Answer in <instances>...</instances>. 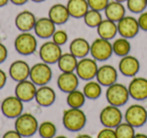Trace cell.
I'll return each instance as SVG.
<instances>
[{
	"instance_id": "obj_12",
	"label": "cell",
	"mask_w": 147,
	"mask_h": 138,
	"mask_svg": "<svg viewBox=\"0 0 147 138\" xmlns=\"http://www.w3.org/2000/svg\"><path fill=\"white\" fill-rule=\"evenodd\" d=\"M117 28L121 37L124 39H132L138 33L140 27L138 24V20H136L134 17L124 16L121 20L118 21Z\"/></svg>"
},
{
	"instance_id": "obj_13",
	"label": "cell",
	"mask_w": 147,
	"mask_h": 138,
	"mask_svg": "<svg viewBox=\"0 0 147 138\" xmlns=\"http://www.w3.org/2000/svg\"><path fill=\"white\" fill-rule=\"evenodd\" d=\"M129 95L137 101L147 99V79L141 77L134 78L128 87Z\"/></svg>"
},
{
	"instance_id": "obj_7",
	"label": "cell",
	"mask_w": 147,
	"mask_h": 138,
	"mask_svg": "<svg viewBox=\"0 0 147 138\" xmlns=\"http://www.w3.org/2000/svg\"><path fill=\"white\" fill-rule=\"evenodd\" d=\"M90 53L96 61H107L113 53V47L108 39H98L91 45Z\"/></svg>"
},
{
	"instance_id": "obj_4",
	"label": "cell",
	"mask_w": 147,
	"mask_h": 138,
	"mask_svg": "<svg viewBox=\"0 0 147 138\" xmlns=\"http://www.w3.org/2000/svg\"><path fill=\"white\" fill-rule=\"evenodd\" d=\"M125 120L133 127H141L147 121V110L139 104L131 105L125 113Z\"/></svg>"
},
{
	"instance_id": "obj_26",
	"label": "cell",
	"mask_w": 147,
	"mask_h": 138,
	"mask_svg": "<svg viewBox=\"0 0 147 138\" xmlns=\"http://www.w3.org/2000/svg\"><path fill=\"white\" fill-rule=\"evenodd\" d=\"M98 34L100 35L101 39H111L116 35L118 32V28L114 21L110 19H105L102 20V22L98 25Z\"/></svg>"
},
{
	"instance_id": "obj_38",
	"label": "cell",
	"mask_w": 147,
	"mask_h": 138,
	"mask_svg": "<svg viewBox=\"0 0 147 138\" xmlns=\"http://www.w3.org/2000/svg\"><path fill=\"white\" fill-rule=\"evenodd\" d=\"M138 24L142 30L147 31V12H143L138 18Z\"/></svg>"
},
{
	"instance_id": "obj_23",
	"label": "cell",
	"mask_w": 147,
	"mask_h": 138,
	"mask_svg": "<svg viewBox=\"0 0 147 138\" xmlns=\"http://www.w3.org/2000/svg\"><path fill=\"white\" fill-rule=\"evenodd\" d=\"M67 8L71 16L75 18L84 17L89 10V4L87 0H69Z\"/></svg>"
},
{
	"instance_id": "obj_46",
	"label": "cell",
	"mask_w": 147,
	"mask_h": 138,
	"mask_svg": "<svg viewBox=\"0 0 147 138\" xmlns=\"http://www.w3.org/2000/svg\"><path fill=\"white\" fill-rule=\"evenodd\" d=\"M53 138H67V137H65V136L61 135V136H57V137H53Z\"/></svg>"
},
{
	"instance_id": "obj_22",
	"label": "cell",
	"mask_w": 147,
	"mask_h": 138,
	"mask_svg": "<svg viewBox=\"0 0 147 138\" xmlns=\"http://www.w3.org/2000/svg\"><path fill=\"white\" fill-rule=\"evenodd\" d=\"M71 16L67 10V6L63 4H55L51 6L49 11V18L53 21L55 24H63L65 23Z\"/></svg>"
},
{
	"instance_id": "obj_34",
	"label": "cell",
	"mask_w": 147,
	"mask_h": 138,
	"mask_svg": "<svg viewBox=\"0 0 147 138\" xmlns=\"http://www.w3.org/2000/svg\"><path fill=\"white\" fill-rule=\"evenodd\" d=\"M127 6L131 12L140 13L147 7V0H127Z\"/></svg>"
},
{
	"instance_id": "obj_11",
	"label": "cell",
	"mask_w": 147,
	"mask_h": 138,
	"mask_svg": "<svg viewBox=\"0 0 147 138\" xmlns=\"http://www.w3.org/2000/svg\"><path fill=\"white\" fill-rule=\"evenodd\" d=\"M98 69V65H97L95 60L84 57L80 62H78L76 71L77 75L80 77V79L89 81V80H92L96 77Z\"/></svg>"
},
{
	"instance_id": "obj_15",
	"label": "cell",
	"mask_w": 147,
	"mask_h": 138,
	"mask_svg": "<svg viewBox=\"0 0 147 138\" xmlns=\"http://www.w3.org/2000/svg\"><path fill=\"white\" fill-rule=\"evenodd\" d=\"M96 78L100 85L109 87V86L116 83L118 74H117V71L114 67L110 65H104L98 69Z\"/></svg>"
},
{
	"instance_id": "obj_6",
	"label": "cell",
	"mask_w": 147,
	"mask_h": 138,
	"mask_svg": "<svg viewBox=\"0 0 147 138\" xmlns=\"http://www.w3.org/2000/svg\"><path fill=\"white\" fill-rule=\"evenodd\" d=\"M122 112L117 106L109 105L100 113V121L105 127L116 128L122 122Z\"/></svg>"
},
{
	"instance_id": "obj_31",
	"label": "cell",
	"mask_w": 147,
	"mask_h": 138,
	"mask_svg": "<svg viewBox=\"0 0 147 138\" xmlns=\"http://www.w3.org/2000/svg\"><path fill=\"white\" fill-rule=\"evenodd\" d=\"M115 132H116L117 138H133L135 134H136L134 127L129 123H127V122H125V123L121 122L115 128Z\"/></svg>"
},
{
	"instance_id": "obj_2",
	"label": "cell",
	"mask_w": 147,
	"mask_h": 138,
	"mask_svg": "<svg viewBox=\"0 0 147 138\" xmlns=\"http://www.w3.org/2000/svg\"><path fill=\"white\" fill-rule=\"evenodd\" d=\"M15 130L23 137L32 136L38 130V123L36 118L29 113L21 114L16 118Z\"/></svg>"
},
{
	"instance_id": "obj_8",
	"label": "cell",
	"mask_w": 147,
	"mask_h": 138,
	"mask_svg": "<svg viewBox=\"0 0 147 138\" xmlns=\"http://www.w3.org/2000/svg\"><path fill=\"white\" fill-rule=\"evenodd\" d=\"M51 70L49 65L45 63L35 64L33 67H31L29 78L31 82L38 86H45L51 81Z\"/></svg>"
},
{
	"instance_id": "obj_33",
	"label": "cell",
	"mask_w": 147,
	"mask_h": 138,
	"mask_svg": "<svg viewBox=\"0 0 147 138\" xmlns=\"http://www.w3.org/2000/svg\"><path fill=\"white\" fill-rule=\"evenodd\" d=\"M84 18L86 24L90 27H96L102 22V15H101V13L98 10H94V9L88 10V12L85 14Z\"/></svg>"
},
{
	"instance_id": "obj_42",
	"label": "cell",
	"mask_w": 147,
	"mask_h": 138,
	"mask_svg": "<svg viewBox=\"0 0 147 138\" xmlns=\"http://www.w3.org/2000/svg\"><path fill=\"white\" fill-rule=\"evenodd\" d=\"M10 1L13 4H16V5H22L27 2V0H10Z\"/></svg>"
},
{
	"instance_id": "obj_48",
	"label": "cell",
	"mask_w": 147,
	"mask_h": 138,
	"mask_svg": "<svg viewBox=\"0 0 147 138\" xmlns=\"http://www.w3.org/2000/svg\"><path fill=\"white\" fill-rule=\"evenodd\" d=\"M115 1H118V2H124V1H127V0H115Z\"/></svg>"
},
{
	"instance_id": "obj_32",
	"label": "cell",
	"mask_w": 147,
	"mask_h": 138,
	"mask_svg": "<svg viewBox=\"0 0 147 138\" xmlns=\"http://www.w3.org/2000/svg\"><path fill=\"white\" fill-rule=\"evenodd\" d=\"M37 131L41 138H53L57 133V128L53 122L45 121L38 126Z\"/></svg>"
},
{
	"instance_id": "obj_47",
	"label": "cell",
	"mask_w": 147,
	"mask_h": 138,
	"mask_svg": "<svg viewBox=\"0 0 147 138\" xmlns=\"http://www.w3.org/2000/svg\"><path fill=\"white\" fill-rule=\"evenodd\" d=\"M32 1H34V2H42L45 0H32Z\"/></svg>"
},
{
	"instance_id": "obj_45",
	"label": "cell",
	"mask_w": 147,
	"mask_h": 138,
	"mask_svg": "<svg viewBox=\"0 0 147 138\" xmlns=\"http://www.w3.org/2000/svg\"><path fill=\"white\" fill-rule=\"evenodd\" d=\"M7 2H8V0H0V7H2V6H4V5H6Z\"/></svg>"
},
{
	"instance_id": "obj_27",
	"label": "cell",
	"mask_w": 147,
	"mask_h": 138,
	"mask_svg": "<svg viewBox=\"0 0 147 138\" xmlns=\"http://www.w3.org/2000/svg\"><path fill=\"white\" fill-rule=\"evenodd\" d=\"M57 65H59V70L63 73H69V72H74L77 69L78 61H77V57L73 53H63L59 57Z\"/></svg>"
},
{
	"instance_id": "obj_36",
	"label": "cell",
	"mask_w": 147,
	"mask_h": 138,
	"mask_svg": "<svg viewBox=\"0 0 147 138\" xmlns=\"http://www.w3.org/2000/svg\"><path fill=\"white\" fill-rule=\"evenodd\" d=\"M67 34L63 30H55L53 34V41L59 45H63L67 43Z\"/></svg>"
},
{
	"instance_id": "obj_35",
	"label": "cell",
	"mask_w": 147,
	"mask_h": 138,
	"mask_svg": "<svg viewBox=\"0 0 147 138\" xmlns=\"http://www.w3.org/2000/svg\"><path fill=\"white\" fill-rule=\"evenodd\" d=\"M89 7H91L94 10H104L109 4V0H87Z\"/></svg>"
},
{
	"instance_id": "obj_19",
	"label": "cell",
	"mask_w": 147,
	"mask_h": 138,
	"mask_svg": "<svg viewBox=\"0 0 147 138\" xmlns=\"http://www.w3.org/2000/svg\"><path fill=\"white\" fill-rule=\"evenodd\" d=\"M34 31L37 37H39L40 39H49L53 37V34L55 33V24L49 18L42 17L35 22Z\"/></svg>"
},
{
	"instance_id": "obj_44",
	"label": "cell",
	"mask_w": 147,
	"mask_h": 138,
	"mask_svg": "<svg viewBox=\"0 0 147 138\" xmlns=\"http://www.w3.org/2000/svg\"><path fill=\"white\" fill-rule=\"evenodd\" d=\"M76 138H93V137L90 135H88V134H81V135L77 136Z\"/></svg>"
},
{
	"instance_id": "obj_30",
	"label": "cell",
	"mask_w": 147,
	"mask_h": 138,
	"mask_svg": "<svg viewBox=\"0 0 147 138\" xmlns=\"http://www.w3.org/2000/svg\"><path fill=\"white\" fill-rule=\"evenodd\" d=\"M102 93V88L98 82H89L84 87V94L88 99H97Z\"/></svg>"
},
{
	"instance_id": "obj_1",
	"label": "cell",
	"mask_w": 147,
	"mask_h": 138,
	"mask_svg": "<svg viewBox=\"0 0 147 138\" xmlns=\"http://www.w3.org/2000/svg\"><path fill=\"white\" fill-rule=\"evenodd\" d=\"M63 123L69 131L77 132L85 127L87 117L80 108H71L63 112Z\"/></svg>"
},
{
	"instance_id": "obj_20",
	"label": "cell",
	"mask_w": 147,
	"mask_h": 138,
	"mask_svg": "<svg viewBox=\"0 0 147 138\" xmlns=\"http://www.w3.org/2000/svg\"><path fill=\"white\" fill-rule=\"evenodd\" d=\"M35 22V16L29 11H22L15 18V25L22 32H27L34 28Z\"/></svg>"
},
{
	"instance_id": "obj_29",
	"label": "cell",
	"mask_w": 147,
	"mask_h": 138,
	"mask_svg": "<svg viewBox=\"0 0 147 138\" xmlns=\"http://www.w3.org/2000/svg\"><path fill=\"white\" fill-rule=\"evenodd\" d=\"M86 96L81 91L75 90V91L69 93L67 97V103L71 108H81L85 104Z\"/></svg>"
},
{
	"instance_id": "obj_21",
	"label": "cell",
	"mask_w": 147,
	"mask_h": 138,
	"mask_svg": "<svg viewBox=\"0 0 147 138\" xmlns=\"http://www.w3.org/2000/svg\"><path fill=\"white\" fill-rule=\"evenodd\" d=\"M35 100L37 104L43 107H49L53 105L55 101V93L53 89L47 86H41L39 89H37L35 94Z\"/></svg>"
},
{
	"instance_id": "obj_9",
	"label": "cell",
	"mask_w": 147,
	"mask_h": 138,
	"mask_svg": "<svg viewBox=\"0 0 147 138\" xmlns=\"http://www.w3.org/2000/svg\"><path fill=\"white\" fill-rule=\"evenodd\" d=\"M61 49L59 45L53 41H47L43 43L39 49V57L45 64L57 63L61 57Z\"/></svg>"
},
{
	"instance_id": "obj_18",
	"label": "cell",
	"mask_w": 147,
	"mask_h": 138,
	"mask_svg": "<svg viewBox=\"0 0 147 138\" xmlns=\"http://www.w3.org/2000/svg\"><path fill=\"white\" fill-rule=\"evenodd\" d=\"M30 68L24 61H15L9 68V75L14 81L21 82L29 77Z\"/></svg>"
},
{
	"instance_id": "obj_24",
	"label": "cell",
	"mask_w": 147,
	"mask_h": 138,
	"mask_svg": "<svg viewBox=\"0 0 147 138\" xmlns=\"http://www.w3.org/2000/svg\"><path fill=\"white\" fill-rule=\"evenodd\" d=\"M105 14L107 16V19L116 22V21L121 20L125 16V7L121 2L113 1L109 3L105 8Z\"/></svg>"
},
{
	"instance_id": "obj_40",
	"label": "cell",
	"mask_w": 147,
	"mask_h": 138,
	"mask_svg": "<svg viewBox=\"0 0 147 138\" xmlns=\"http://www.w3.org/2000/svg\"><path fill=\"white\" fill-rule=\"evenodd\" d=\"M2 138H22V136H21L16 130H10V131H7L6 133L3 135Z\"/></svg>"
},
{
	"instance_id": "obj_41",
	"label": "cell",
	"mask_w": 147,
	"mask_h": 138,
	"mask_svg": "<svg viewBox=\"0 0 147 138\" xmlns=\"http://www.w3.org/2000/svg\"><path fill=\"white\" fill-rule=\"evenodd\" d=\"M6 79H7L6 74L0 69V89H2L5 86V84H6Z\"/></svg>"
},
{
	"instance_id": "obj_5",
	"label": "cell",
	"mask_w": 147,
	"mask_h": 138,
	"mask_svg": "<svg viewBox=\"0 0 147 138\" xmlns=\"http://www.w3.org/2000/svg\"><path fill=\"white\" fill-rule=\"evenodd\" d=\"M14 47L17 53L23 55H29L36 51L37 41L32 34L23 32L15 39Z\"/></svg>"
},
{
	"instance_id": "obj_3",
	"label": "cell",
	"mask_w": 147,
	"mask_h": 138,
	"mask_svg": "<svg viewBox=\"0 0 147 138\" xmlns=\"http://www.w3.org/2000/svg\"><path fill=\"white\" fill-rule=\"evenodd\" d=\"M129 96L130 95H129L128 88H126L122 84H113L109 86L106 92V98L109 104L117 107L125 105L128 101Z\"/></svg>"
},
{
	"instance_id": "obj_25",
	"label": "cell",
	"mask_w": 147,
	"mask_h": 138,
	"mask_svg": "<svg viewBox=\"0 0 147 138\" xmlns=\"http://www.w3.org/2000/svg\"><path fill=\"white\" fill-rule=\"evenodd\" d=\"M91 45L84 39H75L69 45V51L76 57H85L90 53Z\"/></svg>"
},
{
	"instance_id": "obj_39",
	"label": "cell",
	"mask_w": 147,
	"mask_h": 138,
	"mask_svg": "<svg viewBox=\"0 0 147 138\" xmlns=\"http://www.w3.org/2000/svg\"><path fill=\"white\" fill-rule=\"evenodd\" d=\"M7 55H8L7 49L5 47L4 45H2V43H0V64H2L7 59Z\"/></svg>"
},
{
	"instance_id": "obj_43",
	"label": "cell",
	"mask_w": 147,
	"mask_h": 138,
	"mask_svg": "<svg viewBox=\"0 0 147 138\" xmlns=\"http://www.w3.org/2000/svg\"><path fill=\"white\" fill-rule=\"evenodd\" d=\"M133 138H147V135L143 133H137V134H135Z\"/></svg>"
},
{
	"instance_id": "obj_16",
	"label": "cell",
	"mask_w": 147,
	"mask_h": 138,
	"mask_svg": "<svg viewBox=\"0 0 147 138\" xmlns=\"http://www.w3.org/2000/svg\"><path fill=\"white\" fill-rule=\"evenodd\" d=\"M140 69L139 61L132 55H125L119 63V70L121 74L126 77H134Z\"/></svg>"
},
{
	"instance_id": "obj_28",
	"label": "cell",
	"mask_w": 147,
	"mask_h": 138,
	"mask_svg": "<svg viewBox=\"0 0 147 138\" xmlns=\"http://www.w3.org/2000/svg\"><path fill=\"white\" fill-rule=\"evenodd\" d=\"M113 47V53L115 55H119V57H125L128 55V53H130L131 45L130 43L127 41V39H118L114 41V43L112 45Z\"/></svg>"
},
{
	"instance_id": "obj_17",
	"label": "cell",
	"mask_w": 147,
	"mask_h": 138,
	"mask_svg": "<svg viewBox=\"0 0 147 138\" xmlns=\"http://www.w3.org/2000/svg\"><path fill=\"white\" fill-rule=\"evenodd\" d=\"M57 86L61 89V91L65 93H71L78 88L79 79L73 72L63 73L57 78Z\"/></svg>"
},
{
	"instance_id": "obj_10",
	"label": "cell",
	"mask_w": 147,
	"mask_h": 138,
	"mask_svg": "<svg viewBox=\"0 0 147 138\" xmlns=\"http://www.w3.org/2000/svg\"><path fill=\"white\" fill-rule=\"evenodd\" d=\"M1 111L7 118H17L22 114L23 104L16 96H10L3 100L1 104Z\"/></svg>"
},
{
	"instance_id": "obj_14",
	"label": "cell",
	"mask_w": 147,
	"mask_h": 138,
	"mask_svg": "<svg viewBox=\"0 0 147 138\" xmlns=\"http://www.w3.org/2000/svg\"><path fill=\"white\" fill-rule=\"evenodd\" d=\"M36 91L37 89L33 82L24 80V81L18 82L15 87V96L22 102H29L33 98H35Z\"/></svg>"
},
{
	"instance_id": "obj_37",
	"label": "cell",
	"mask_w": 147,
	"mask_h": 138,
	"mask_svg": "<svg viewBox=\"0 0 147 138\" xmlns=\"http://www.w3.org/2000/svg\"><path fill=\"white\" fill-rule=\"evenodd\" d=\"M97 138H117L116 132L113 130V128H104L98 133Z\"/></svg>"
}]
</instances>
